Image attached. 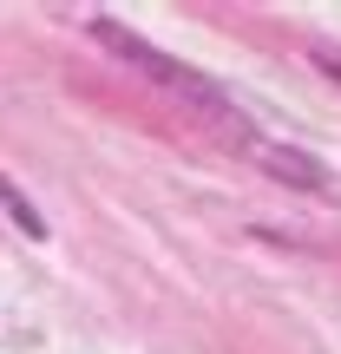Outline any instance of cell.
I'll return each mask as SVG.
<instances>
[{
    "instance_id": "obj_1",
    "label": "cell",
    "mask_w": 341,
    "mask_h": 354,
    "mask_svg": "<svg viewBox=\"0 0 341 354\" xmlns=\"http://www.w3.org/2000/svg\"><path fill=\"white\" fill-rule=\"evenodd\" d=\"M86 33L99 39V46H112L118 59L131 66V73H145V79H158L165 92H177V99L203 105V112H230V105H223V92H216L210 79H203V73H190L184 59H171V53H158L145 33H131V26H118V20H86Z\"/></svg>"
},
{
    "instance_id": "obj_2",
    "label": "cell",
    "mask_w": 341,
    "mask_h": 354,
    "mask_svg": "<svg viewBox=\"0 0 341 354\" xmlns=\"http://www.w3.org/2000/svg\"><path fill=\"white\" fill-rule=\"evenodd\" d=\"M250 151H256V165H263L269 177H282V184H302V190H322V184H329L302 151H282V145H269V138H250Z\"/></svg>"
},
{
    "instance_id": "obj_3",
    "label": "cell",
    "mask_w": 341,
    "mask_h": 354,
    "mask_svg": "<svg viewBox=\"0 0 341 354\" xmlns=\"http://www.w3.org/2000/svg\"><path fill=\"white\" fill-rule=\"evenodd\" d=\"M0 203H7V216H13V223L26 230V236H46V216H39L33 203H26L20 190H13V177H7V171H0Z\"/></svg>"
},
{
    "instance_id": "obj_4",
    "label": "cell",
    "mask_w": 341,
    "mask_h": 354,
    "mask_svg": "<svg viewBox=\"0 0 341 354\" xmlns=\"http://www.w3.org/2000/svg\"><path fill=\"white\" fill-rule=\"evenodd\" d=\"M315 66H322L329 79H341V53H315Z\"/></svg>"
}]
</instances>
